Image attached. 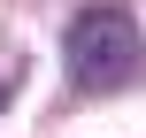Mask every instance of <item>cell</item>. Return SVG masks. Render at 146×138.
Instances as JSON below:
<instances>
[{
  "label": "cell",
  "instance_id": "6da1fadb",
  "mask_svg": "<svg viewBox=\"0 0 146 138\" xmlns=\"http://www.w3.org/2000/svg\"><path fill=\"white\" fill-rule=\"evenodd\" d=\"M62 69H69L77 92H123V85L146 69V46H139L131 8H123V0H92V8H77L69 31H62Z\"/></svg>",
  "mask_w": 146,
  "mask_h": 138
}]
</instances>
